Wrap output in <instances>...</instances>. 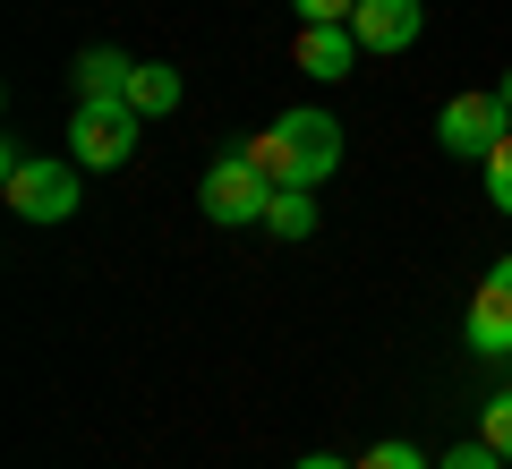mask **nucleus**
<instances>
[{
	"instance_id": "nucleus-1",
	"label": "nucleus",
	"mask_w": 512,
	"mask_h": 469,
	"mask_svg": "<svg viewBox=\"0 0 512 469\" xmlns=\"http://www.w3.org/2000/svg\"><path fill=\"white\" fill-rule=\"evenodd\" d=\"M239 154H248L274 188H325L333 163H342V120H333V111H282V120L265 128V137H248Z\"/></svg>"
},
{
	"instance_id": "nucleus-2",
	"label": "nucleus",
	"mask_w": 512,
	"mask_h": 469,
	"mask_svg": "<svg viewBox=\"0 0 512 469\" xmlns=\"http://www.w3.org/2000/svg\"><path fill=\"white\" fill-rule=\"evenodd\" d=\"M0 180H9V205H18L26 222H69L77 205V163H43V154H18L9 145V163H0Z\"/></svg>"
},
{
	"instance_id": "nucleus-3",
	"label": "nucleus",
	"mask_w": 512,
	"mask_h": 469,
	"mask_svg": "<svg viewBox=\"0 0 512 469\" xmlns=\"http://www.w3.org/2000/svg\"><path fill=\"white\" fill-rule=\"evenodd\" d=\"M197 205H205V222L239 231V222H265V205H274V180H265V171L248 163V154H222V163H205Z\"/></svg>"
},
{
	"instance_id": "nucleus-4",
	"label": "nucleus",
	"mask_w": 512,
	"mask_h": 469,
	"mask_svg": "<svg viewBox=\"0 0 512 469\" xmlns=\"http://www.w3.org/2000/svg\"><path fill=\"white\" fill-rule=\"evenodd\" d=\"M137 111L128 103H77L69 111V163L77 171H120L128 154H137Z\"/></svg>"
},
{
	"instance_id": "nucleus-5",
	"label": "nucleus",
	"mask_w": 512,
	"mask_h": 469,
	"mask_svg": "<svg viewBox=\"0 0 512 469\" xmlns=\"http://www.w3.org/2000/svg\"><path fill=\"white\" fill-rule=\"evenodd\" d=\"M504 137H512L504 94H453V103L436 111V145L453 154V163H487V154H495Z\"/></svg>"
},
{
	"instance_id": "nucleus-6",
	"label": "nucleus",
	"mask_w": 512,
	"mask_h": 469,
	"mask_svg": "<svg viewBox=\"0 0 512 469\" xmlns=\"http://www.w3.org/2000/svg\"><path fill=\"white\" fill-rule=\"evenodd\" d=\"M470 350L478 359H512V256H495L487 282L470 290Z\"/></svg>"
},
{
	"instance_id": "nucleus-7",
	"label": "nucleus",
	"mask_w": 512,
	"mask_h": 469,
	"mask_svg": "<svg viewBox=\"0 0 512 469\" xmlns=\"http://www.w3.org/2000/svg\"><path fill=\"white\" fill-rule=\"evenodd\" d=\"M419 26H427L419 0H359V9H350L359 52H410V43H419Z\"/></svg>"
},
{
	"instance_id": "nucleus-8",
	"label": "nucleus",
	"mask_w": 512,
	"mask_h": 469,
	"mask_svg": "<svg viewBox=\"0 0 512 469\" xmlns=\"http://www.w3.org/2000/svg\"><path fill=\"white\" fill-rule=\"evenodd\" d=\"M128 77H137V60H128L120 43H86L77 69H69V86H77V103H128Z\"/></svg>"
},
{
	"instance_id": "nucleus-9",
	"label": "nucleus",
	"mask_w": 512,
	"mask_h": 469,
	"mask_svg": "<svg viewBox=\"0 0 512 469\" xmlns=\"http://www.w3.org/2000/svg\"><path fill=\"white\" fill-rule=\"evenodd\" d=\"M291 60H299V77H350L359 69V35H350V18L342 26H299V43H291Z\"/></svg>"
},
{
	"instance_id": "nucleus-10",
	"label": "nucleus",
	"mask_w": 512,
	"mask_h": 469,
	"mask_svg": "<svg viewBox=\"0 0 512 469\" xmlns=\"http://www.w3.org/2000/svg\"><path fill=\"white\" fill-rule=\"evenodd\" d=\"M171 103H180V69H163V60H137V77H128V111H137V120H163Z\"/></svg>"
},
{
	"instance_id": "nucleus-11",
	"label": "nucleus",
	"mask_w": 512,
	"mask_h": 469,
	"mask_svg": "<svg viewBox=\"0 0 512 469\" xmlns=\"http://www.w3.org/2000/svg\"><path fill=\"white\" fill-rule=\"evenodd\" d=\"M265 231H274V239H308V231H316V188H274Z\"/></svg>"
},
{
	"instance_id": "nucleus-12",
	"label": "nucleus",
	"mask_w": 512,
	"mask_h": 469,
	"mask_svg": "<svg viewBox=\"0 0 512 469\" xmlns=\"http://www.w3.org/2000/svg\"><path fill=\"white\" fill-rule=\"evenodd\" d=\"M478 171H487V205H495V214H512V137L495 145V154H487Z\"/></svg>"
},
{
	"instance_id": "nucleus-13",
	"label": "nucleus",
	"mask_w": 512,
	"mask_h": 469,
	"mask_svg": "<svg viewBox=\"0 0 512 469\" xmlns=\"http://www.w3.org/2000/svg\"><path fill=\"white\" fill-rule=\"evenodd\" d=\"M478 435H487V444H495V452L512 461V393H495L487 410H478Z\"/></svg>"
},
{
	"instance_id": "nucleus-14",
	"label": "nucleus",
	"mask_w": 512,
	"mask_h": 469,
	"mask_svg": "<svg viewBox=\"0 0 512 469\" xmlns=\"http://www.w3.org/2000/svg\"><path fill=\"white\" fill-rule=\"evenodd\" d=\"M359 469H436V461H427L419 444H402V435H393V444H376V452H367Z\"/></svg>"
},
{
	"instance_id": "nucleus-15",
	"label": "nucleus",
	"mask_w": 512,
	"mask_h": 469,
	"mask_svg": "<svg viewBox=\"0 0 512 469\" xmlns=\"http://www.w3.org/2000/svg\"><path fill=\"white\" fill-rule=\"evenodd\" d=\"M436 469H504V452H495L487 435H478V444H453V452H444Z\"/></svg>"
},
{
	"instance_id": "nucleus-16",
	"label": "nucleus",
	"mask_w": 512,
	"mask_h": 469,
	"mask_svg": "<svg viewBox=\"0 0 512 469\" xmlns=\"http://www.w3.org/2000/svg\"><path fill=\"white\" fill-rule=\"evenodd\" d=\"M291 9H299V26H342L359 0H291Z\"/></svg>"
},
{
	"instance_id": "nucleus-17",
	"label": "nucleus",
	"mask_w": 512,
	"mask_h": 469,
	"mask_svg": "<svg viewBox=\"0 0 512 469\" xmlns=\"http://www.w3.org/2000/svg\"><path fill=\"white\" fill-rule=\"evenodd\" d=\"M291 469H359V461H333V452H308V461H291Z\"/></svg>"
},
{
	"instance_id": "nucleus-18",
	"label": "nucleus",
	"mask_w": 512,
	"mask_h": 469,
	"mask_svg": "<svg viewBox=\"0 0 512 469\" xmlns=\"http://www.w3.org/2000/svg\"><path fill=\"white\" fill-rule=\"evenodd\" d=\"M495 94H504V120H512V77H504V86H495Z\"/></svg>"
}]
</instances>
